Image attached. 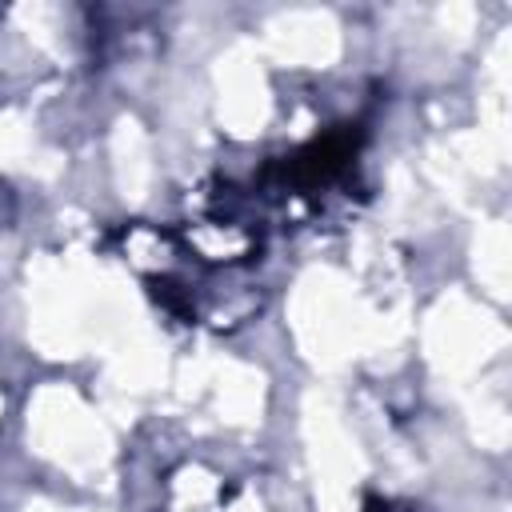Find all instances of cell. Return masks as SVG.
Segmentation results:
<instances>
[{"mask_svg":"<svg viewBox=\"0 0 512 512\" xmlns=\"http://www.w3.org/2000/svg\"><path fill=\"white\" fill-rule=\"evenodd\" d=\"M356 148H360V128H356V124H340V128H332V132L308 140V144L296 148L292 156H284L272 172H280V180L292 184V188H300V192L324 188V184H332V180L352 164Z\"/></svg>","mask_w":512,"mask_h":512,"instance_id":"obj_1","label":"cell"}]
</instances>
